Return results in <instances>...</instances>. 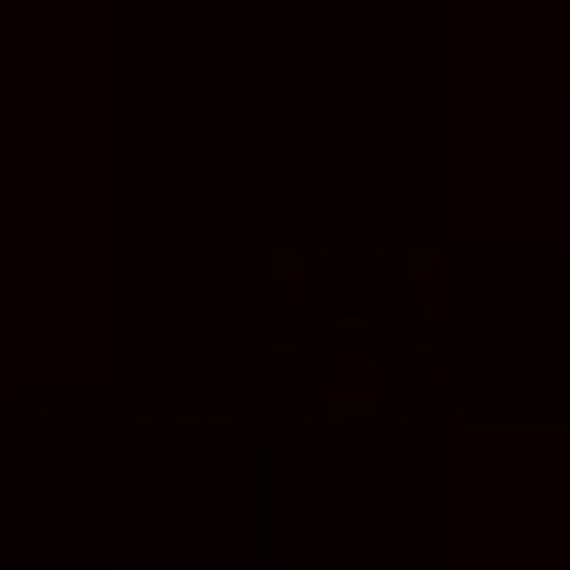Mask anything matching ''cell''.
<instances>
[{"instance_id": "3", "label": "cell", "mask_w": 570, "mask_h": 570, "mask_svg": "<svg viewBox=\"0 0 570 570\" xmlns=\"http://www.w3.org/2000/svg\"><path fill=\"white\" fill-rule=\"evenodd\" d=\"M453 217H570V158L531 177V118H453Z\"/></svg>"}, {"instance_id": "1", "label": "cell", "mask_w": 570, "mask_h": 570, "mask_svg": "<svg viewBox=\"0 0 570 570\" xmlns=\"http://www.w3.org/2000/svg\"><path fill=\"white\" fill-rule=\"evenodd\" d=\"M99 531H118V551H158V570L256 551V531H276V433H217V413H177V433H118Z\"/></svg>"}, {"instance_id": "2", "label": "cell", "mask_w": 570, "mask_h": 570, "mask_svg": "<svg viewBox=\"0 0 570 570\" xmlns=\"http://www.w3.org/2000/svg\"><path fill=\"white\" fill-rule=\"evenodd\" d=\"M0 118L99 158V0H0Z\"/></svg>"}]
</instances>
